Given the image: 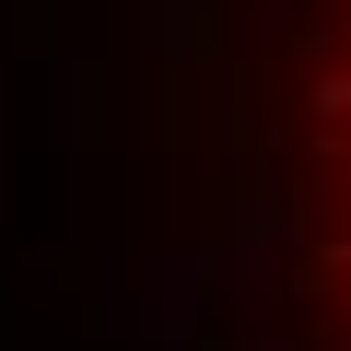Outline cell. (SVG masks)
I'll return each mask as SVG.
<instances>
[{"instance_id": "cell-1", "label": "cell", "mask_w": 351, "mask_h": 351, "mask_svg": "<svg viewBox=\"0 0 351 351\" xmlns=\"http://www.w3.org/2000/svg\"><path fill=\"white\" fill-rule=\"evenodd\" d=\"M258 316L269 351H351V0H258Z\"/></svg>"}]
</instances>
